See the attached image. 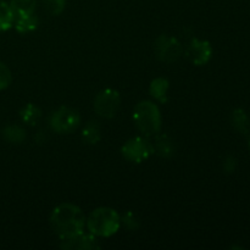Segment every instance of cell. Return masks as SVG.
Listing matches in <instances>:
<instances>
[{"instance_id":"obj_6","label":"cell","mask_w":250,"mask_h":250,"mask_svg":"<svg viewBox=\"0 0 250 250\" xmlns=\"http://www.w3.org/2000/svg\"><path fill=\"white\" fill-rule=\"evenodd\" d=\"M120 106V94L114 89H105L95 97L94 110L99 116L111 119Z\"/></svg>"},{"instance_id":"obj_17","label":"cell","mask_w":250,"mask_h":250,"mask_svg":"<svg viewBox=\"0 0 250 250\" xmlns=\"http://www.w3.org/2000/svg\"><path fill=\"white\" fill-rule=\"evenodd\" d=\"M14 22L15 27L20 33H27V32L36 28L37 24H38V20H37V17H34V15L19 17V19H15Z\"/></svg>"},{"instance_id":"obj_7","label":"cell","mask_w":250,"mask_h":250,"mask_svg":"<svg viewBox=\"0 0 250 250\" xmlns=\"http://www.w3.org/2000/svg\"><path fill=\"white\" fill-rule=\"evenodd\" d=\"M155 51L161 61L172 62L180 58L181 53H182V46L176 38L160 36L155 42Z\"/></svg>"},{"instance_id":"obj_10","label":"cell","mask_w":250,"mask_h":250,"mask_svg":"<svg viewBox=\"0 0 250 250\" xmlns=\"http://www.w3.org/2000/svg\"><path fill=\"white\" fill-rule=\"evenodd\" d=\"M10 9H11L14 20L23 16H31L36 10L37 0H10Z\"/></svg>"},{"instance_id":"obj_19","label":"cell","mask_w":250,"mask_h":250,"mask_svg":"<svg viewBox=\"0 0 250 250\" xmlns=\"http://www.w3.org/2000/svg\"><path fill=\"white\" fill-rule=\"evenodd\" d=\"M43 4L51 15H59L62 12L66 0H43Z\"/></svg>"},{"instance_id":"obj_2","label":"cell","mask_w":250,"mask_h":250,"mask_svg":"<svg viewBox=\"0 0 250 250\" xmlns=\"http://www.w3.org/2000/svg\"><path fill=\"white\" fill-rule=\"evenodd\" d=\"M121 225V217L110 208H99L89 215L87 226L94 236L110 237L116 233Z\"/></svg>"},{"instance_id":"obj_13","label":"cell","mask_w":250,"mask_h":250,"mask_svg":"<svg viewBox=\"0 0 250 250\" xmlns=\"http://www.w3.org/2000/svg\"><path fill=\"white\" fill-rule=\"evenodd\" d=\"M232 122H233L234 128L238 132H241L242 134L249 133V119L244 110H234L233 115H232Z\"/></svg>"},{"instance_id":"obj_15","label":"cell","mask_w":250,"mask_h":250,"mask_svg":"<svg viewBox=\"0 0 250 250\" xmlns=\"http://www.w3.org/2000/svg\"><path fill=\"white\" fill-rule=\"evenodd\" d=\"M168 89V82L165 78H156L150 84V93L155 99L160 102H166V93Z\"/></svg>"},{"instance_id":"obj_20","label":"cell","mask_w":250,"mask_h":250,"mask_svg":"<svg viewBox=\"0 0 250 250\" xmlns=\"http://www.w3.org/2000/svg\"><path fill=\"white\" fill-rule=\"evenodd\" d=\"M11 83V72L4 62L0 61V90L7 88Z\"/></svg>"},{"instance_id":"obj_14","label":"cell","mask_w":250,"mask_h":250,"mask_svg":"<svg viewBox=\"0 0 250 250\" xmlns=\"http://www.w3.org/2000/svg\"><path fill=\"white\" fill-rule=\"evenodd\" d=\"M14 23V15H12L10 5L5 0H0V32L9 29Z\"/></svg>"},{"instance_id":"obj_18","label":"cell","mask_w":250,"mask_h":250,"mask_svg":"<svg viewBox=\"0 0 250 250\" xmlns=\"http://www.w3.org/2000/svg\"><path fill=\"white\" fill-rule=\"evenodd\" d=\"M2 136L7 142H11V143H21L26 138L24 131L19 126H7L2 131Z\"/></svg>"},{"instance_id":"obj_9","label":"cell","mask_w":250,"mask_h":250,"mask_svg":"<svg viewBox=\"0 0 250 250\" xmlns=\"http://www.w3.org/2000/svg\"><path fill=\"white\" fill-rule=\"evenodd\" d=\"M211 45H210L209 42L205 41L193 39V42L187 49V56L189 58V60L198 66L205 65L211 58Z\"/></svg>"},{"instance_id":"obj_22","label":"cell","mask_w":250,"mask_h":250,"mask_svg":"<svg viewBox=\"0 0 250 250\" xmlns=\"http://www.w3.org/2000/svg\"><path fill=\"white\" fill-rule=\"evenodd\" d=\"M237 163L234 160L233 156L229 155L224 161V170L226 173H233L234 170H236Z\"/></svg>"},{"instance_id":"obj_5","label":"cell","mask_w":250,"mask_h":250,"mask_svg":"<svg viewBox=\"0 0 250 250\" xmlns=\"http://www.w3.org/2000/svg\"><path fill=\"white\" fill-rule=\"evenodd\" d=\"M151 153H154L153 144L143 137L132 138L122 146V155L132 163H142Z\"/></svg>"},{"instance_id":"obj_1","label":"cell","mask_w":250,"mask_h":250,"mask_svg":"<svg viewBox=\"0 0 250 250\" xmlns=\"http://www.w3.org/2000/svg\"><path fill=\"white\" fill-rule=\"evenodd\" d=\"M50 224L54 232L62 238L82 232L85 225V217L80 208L65 203L54 209Z\"/></svg>"},{"instance_id":"obj_11","label":"cell","mask_w":250,"mask_h":250,"mask_svg":"<svg viewBox=\"0 0 250 250\" xmlns=\"http://www.w3.org/2000/svg\"><path fill=\"white\" fill-rule=\"evenodd\" d=\"M153 148L159 155L165 156V158H168V156L173 155L175 153V146H173V142L167 134H160L155 138V146L153 144Z\"/></svg>"},{"instance_id":"obj_16","label":"cell","mask_w":250,"mask_h":250,"mask_svg":"<svg viewBox=\"0 0 250 250\" xmlns=\"http://www.w3.org/2000/svg\"><path fill=\"white\" fill-rule=\"evenodd\" d=\"M42 117V111L34 105L28 104L21 110V119L23 120V122L31 125V126H34L39 122Z\"/></svg>"},{"instance_id":"obj_4","label":"cell","mask_w":250,"mask_h":250,"mask_svg":"<svg viewBox=\"0 0 250 250\" xmlns=\"http://www.w3.org/2000/svg\"><path fill=\"white\" fill-rule=\"evenodd\" d=\"M81 117L76 110L62 106L56 110L50 117V126L58 133H71L78 127Z\"/></svg>"},{"instance_id":"obj_23","label":"cell","mask_w":250,"mask_h":250,"mask_svg":"<svg viewBox=\"0 0 250 250\" xmlns=\"http://www.w3.org/2000/svg\"><path fill=\"white\" fill-rule=\"evenodd\" d=\"M249 149H250V139H249Z\"/></svg>"},{"instance_id":"obj_21","label":"cell","mask_w":250,"mask_h":250,"mask_svg":"<svg viewBox=\"0 0 250 250\" xmlns=\"http://www.w3.org/2000/svg\"><path fill=\"white\" fill-rule=\"evenodd\" d=\"M122 221H124L125 226L128 229H137L139 227V221L133 212H126V214L122 216Z\"/></svg>"},{"instance_id":"obj_12","label":"cell","mask_w":250,"mask_h":250,"mask_svg":"<svg viewBox=\"0 0 250 250\" xmlns=\"http://www.w3.org/2000/svg\"><path fill=\"white\" fill-rule=\"evenodd\" d=\"M82 138L88 144H97L100 139V127L98 122L90 121L85 125L82 132Z\"/></svg>"},{"instance_id":"obj_8","label":"cell","mask_w":250,"mask_h":250,"mask_svg":"<svg viewBox=\"0 0 250 250\" xmlns=\"http://www.w3.org/2000/svg\"><path fill=\"white\" fill-rule=\"evenodd\" d=\"M60 247L62 249L67 250H88V249H98V239L93 233L88 234L84 232H80L70 237H62L61 238Z\"/></svg>"},{"instance_id":"obj_3","label":"cell","mask_w":250,"mask_h":250,"mask_svg":"<svg viewBox=\"0 0 250 250\" xmlns=\"http://www.w3.org/2000/svg\"><path fill=\"white\" fill-rule=\"evenodd\" d=\"M136 126L146 136H151L160 131L161 116L158 106L151 102H142L136 106L133 112Z\"/></svg>"}]
</instances>
